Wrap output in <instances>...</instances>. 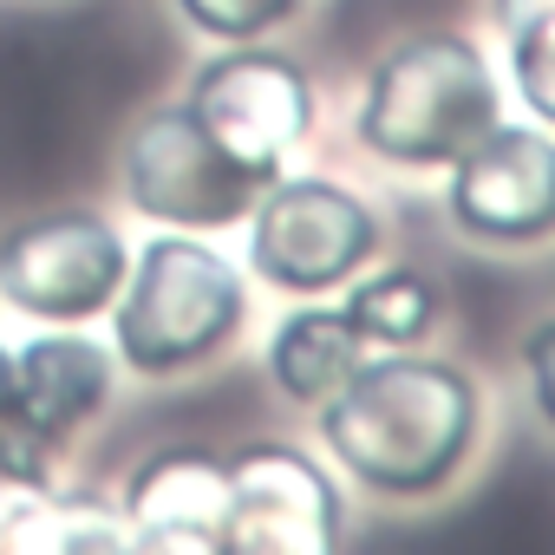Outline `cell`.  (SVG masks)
Listing matches in <instances>:
<instances>
[{
	"label": "cell",
	"mask_w": 555,
	"mask_h": 555,
	"mask_svg": "<svg viewBox=\"0 0 555 555\" xmlns=\"http://www.w3.org/2000/svg\"><path fill=\"white\" fill-rule=\"evenodd\" d=\"M47 490L53 483H34V477L0 470V555H27V535H34V516H40Z\"/></svg>",
	"instance_id": "cell-18"
},
{
	"label": "cell",
	"mask_w": 555,
	"mask_h": 555,
	"mask_svg": "<svg viewBox=\"0 0 555 555\" xmlns=\"http://www.w3.org/2000/svg\"><path fill=\"white\" fill-rule=\"evenodd\" d=\"M177 99L261 183L282 177L321 138V79L282 40H222V47H209L190 66Z\"/></svg>",
	"instance_id": "cell-5"
},
{
	"label": "cell",
	"mask_w": 555,
	"mask_h": 555,
	"mask_svg": "<svg viewBox=\"0 0 555 555\" xmlns=\"http://www.w3.org/2000/svg\"><path fill=\"white\" fill-rule=\"evenodd\" d=\"M347 308V321L360 327V340L373 353L392 347H438L451 334V282L431 261H405V255H379L373 268H360L353 282L334 295Z\"/></svg>",
	"instance_id": "cell-13"
},
{
	"label": "cell",
	"mask_w": 555,
	"mask_h": 555,
	"mask_svg": "<svg viewBox=\"0 0 555 555\" xmlns=\"http://www.w3.org/2000/svg\"><path fill=\"white\" fill-rule=\"evenodd\" d=\"M490 47H496V73H503L509 112H522V118L555 131V14H542L529 27H509Z\"/></svg>",
	"instance_id": "cell-15"
},
{
	"label": "cell",
	"mask_w": 555,
	"mask_h": 555,
	"mask_svg": "<svg viewBox=\"0 0 555 555\" xmlns=\"http://www.w3.org/2000/svg\"><path fill=\"white\" fill-rule=\"evenodd\" d=\"M118 190L125 209L144 216L151 229H196V235H229L261 196V177L242 170L183 99H157L131 118L118 138Z\"/></svg>",
	"instance_id": "cell-9"
},
{
	"label": "cell",
	"mask_w": 555,
	"mask_h": 555,
	"mask_svg": "<svg viewBox=\"0 0 555 555\" xmlns=\"http://www.w3.org/2000/svg\"><path fill=\"white\" fill-rule=\"evenodd\" d=\"M444 229L490 261L555 255V131L503 112L438 170Z\"/></svg>",
	"instance_id": "cell-6"
},
{
	"label": "cell",
	"mask_w": 555,
	"mask_h": 555,
	"mask_svg": "<svg viewBox=\"0 0 555 555\" xmlns=\"http://www.w3.org/2000/svg\"><path fill=\"white\" fill-rule=\"evenodd\" d=\"M542 14H555V0H477V27H483L490 40H503L509 27H529V21H542Z\"/></svg>",
	"instance_id": "cell-19"
},
{
	"label": "cell",
	"mask_w": 555,
	"mask_h": 555,
	"mask_svg": "<svg viewBox=\"0 0 555 555\" xmlns=\"http://www.w3.org/2000/svg\"><path fill=\"white\" fill-rule=\"evenodd\" d=\"M229 516L222 555H334L353 542L360 496L327 464L321 444L301 438H242L222 451Z\"/></svg>",
	"instance_id": "cell-7"
},
{
	"label": "cell",
	"mask_w": 555,
	"mask_h": 555,
	"mask_svg": "<svg viewBox=\"0 0 555 555\" xmlns=\"http://www.w3.org/2000/svg\"><path fill=\"white\" fill-rule=\"evenodd\" d=\"M392 248V222L373 190L334 177V170H282L268 177L255 209L242 216V268L248 282L282 295V301H314L340 295L360 268H373Z\"/></svg>",
	"instance_id": "cell-4"
},
{
	"label": "cell",
	"mask_w": 555,
	"mask_h": 555,
	"mask_svg": "<svg viewBox=\"0 0 555 555\" xmlns=\"http://www.w3.org/2000/svg\"><path fill=\"white\" fill-rule=\"evenodd\" d=\"M118 353L86 327H40L8 353L0 392V470L60 483V457L112 412Z\"/></svg>",
	"instance_id": "cell-8"
},
{
	"label": "cell",
	"mask_w": 555,
	"mask_h": 555,
	"mask_svg": "<svg viewBox=\"0 0 555 555\" xmlns=\"http://www.w3.org/2000/svg\"><path fill=\"white\" fill-rule=\"evenodd\" d=\"M131 242L92 203H60L0 229V301L34 327H92L125 288Z\"/></svg>",
	"instance_id": "cell-10"
},
{
	"label": "cell",
	"mask_w": 555,
	"mask_h": 555,
	"mask_svg": "<svg viewBox=\"0 0 555 555\" xmlns=\"http://www.w3.org/2000/svg\"><path fill=\"white\" fill-rule=\"evenodd\" d=\"M8 353H14V347H8V340H0V392H8Z\"/></svg>",
	"instance_id": "cell-20"
},
{
	"label": "cell",
	"mask_w": 555,
	"mask_h": 555,
	"mask_svg": "<svg viewBox=\"0 0 555 555\" xmlns=\"http://www.w3.org/2000/svg\"><path fill=\"white\" fill-rule=\"evenodd\" d=\"M366 353L373 347L360 340L347 308L334 295H314V301H288L282 314H274V327L261 340V379H268V392L282 405L314 412L321 399H334L347 386V373Z\"/></svg>",
	"instance_id": "cell-12"
},
{
	"label": "cell",
	"mask_w": 555,
	"mask_h": 555,
	"mask_svg": "<svg viewBox=\"0 0 555 555\" xmlns=\"http://www.w3.org/2000/svg\"><path fill=\"white\" fill-rule=\"evenodd\" d=\"M314 0H170V14L196 34V40H274L308 21Z\"/></svg>",
	"instance_id": "cell-16"
},
{
	"label": "cell",
	"mask_w": 555,
	"mask_h": 555,
	"mask_svg": "<svg viewBox=\"0 0 555 555\" xmlns=\"http://www.w3.org/2000/svg\"><path fill=\"white\" fill-rule=\"evenodd\" d=\"M509 112L496 47L470 21L399 27L353 79L347 144L386 177H438L483 125Z\"/></svg>",
	"instance_id": "cell-2"
},
{
	"label": "cell",
	"mask_w": 555,
	"mask_h": 555,
	"mask_svg": "<svg viewBox=\"0 0 555 555\" xmlns=\"http://www.w3.org/2000/svg\"><path fill=\"white\" fill-rule=\"evenodd\" d=\"M509 373H516L522 418L555 444V308H542L535 321H522L516 353H509Z\"/></svg>",
	"instance_id": "cell-17"
},
{
	"label": "cell",
	"mask_w": 555,
	"mask_h": 555,
	"mask_svg": "<svg viewBox=\"0 0 555 555\" xmlns=\"http://www.w3.org/2000/svg\"><path fill=\"white\" fill-rule=\"evenodd\" d=\"M118 373L131 379H190L222 366L248 321H255V282L248 268L216 248V235L196 229H151L131 248L125 288L105 308Z\"/></svg>",
	"instance_id": "cell-3"
},
{
	"label": "cell",
	"mask_w": 555,
	"mask_h": 555,
	"mask_svg": "<svg viewBox=\"0 0 555 555\" xmlns=\"http://www.w3.org/2000/svg\"><path fill=\"white\" fill-rule=\"evenodd\" d=\"M314 444L353 483L360 503L431 516L457 503L496 451L503 392L464 353L438 347H392L366 353L334 399L314 412Z\"/></svg>",
	"instance_id": "cell-1"
},
{
	"label": "cell",
	"mask_w": 555,
	"mask_h": 555,
	"mask_svg": "<svg viewBox=\"0 0 555 555\" xmlns=\"http://www.w3.org/2000/svg\"><path fill=\"white\" fill-rule=\"evenodd\" d=\"M118 509L138 555H222V516H229L222 451L216 444L144 451L118 483Z\"/></svg>",
	"instance_id": "cell-11"
},
{
	"label": "cell",
	"mask_w": 555,
	"mask_h": 555,
	"mask_svg": "<svg viewBox=\"0 0 555 555\" xmlns=\"http://www.w3.org/2000/svg\"><path fill=\"white\" fill-rule=\"evenodd\" d=\"M27 555H131V529H125L118 496H105L92 483H79V490L53 483L40 516H34Z\"/></svg>",
	"instance_id": "cell-14"
}]
</instances>
